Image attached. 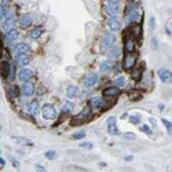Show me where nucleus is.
Wrapping results in <instances>:
<instances>
[{"mask_svg": "<svg viewBox=\"0 0 172 172\" xmlns=\"http://www.w3.org/2000/svg\"><path fill=\"white\" fill-rule=\"evenodd\" d=\"M116 43V36H114V33H112V32H106L105 35H103V42H102V50L106 51L108 48H110L112 46Z\"/></svg>", "mask_w": 172, "mask_h": 172, "instance_id": "nucleus-1", "label": "nucleus"}, {"mask_svg": "<svg viewBox=\"0 0 172 172\" xmlns=\"http://www.w3.org/2000/svg\"><path fill=\"white\" fill-rule=\"evenodd\" d=\"M42 114L46 120H54V119H57V116H58L57 110L54 109V106H51V105H46L42 110Z\"/></svg>", "mask_w": 172, "mask_h": 172, "instance_id": "nucleus-2", "label": "nucleus"}, {"mask_svg": "<svg viewBox=\"0 0 172 172\" xmlns=\"http://www.w3.org/2000/svg\"><path fill=\"white\" fill-rule=\"evenodd\" d=\"M135 64H136V55H134L132 53H128L127 55L124 57V61H123L124 69H127V70L132 69V68L135 66Z\"/></svg>", "mask_w": 172, "mask_h": 172, "instance_id": "nucleus-3", "label": "nucleus"}, {"mask_svg": "<svg viewBox=\"0 0 172 172\" xmlns=\"http://www.w3.org/2000/svg\"><path fill=\"white\" fill-rule=\"evenodd\" d=\"M21 91H22L24 97H32L35 94V86L32 83H29V81H24Z\"/></svg>", "mask_w": 172, "mask_h": 172, "instance_id": "nucleus-4", "label": "nucleus"}, {"mask_svg": "<svg viewBox=\"0 0 172 172\" xmlns=\"http://www.w3.org/2000/svg\"><path fill=\"white\" fill-rule=\"evenodd\" d=\"M105 13L109 17H114L119 13V3H109L105 6Z\"/></svg>", "mask_w": 172, "mask_h": 172, "instance_id": "nucleus-5", "label": "nucleus"}, {"mask_svg": "<svg viewBox=\"0 0 172 172\" xmlns=\"http://www.w3.org/2000/svg\"><path fill=\"white\" fill-rule=\"evenodd\" d=\"M103 95H105V97H109V98L119 97V95H120V90H119V87H116V86L108 87V88L103 90Z\"/></svg>", "mask_w": 172, "mask_h": 172, "instance_id": "nucleus-6", "label": "nucleus"}, {"mask_svg": "<svg viewBox=\"0 0 172 172\" xmlns=\"http://www.w3.org/2000/svg\"><path fill=\"white\" fill-rule=\"evenodd\" d=\"M14 24H15V17L13 14H9L6 17V20H4V22H3V29L6 32H9L10 29H13Z\"/></svg>", "mask_w": 172, "mask_h": 172, "instance_id": "nucleus-7", "label": "nucleus"}, {"mask_svg": "<svg viewBox=\"0 0 172 172\" xmlns=\"http://www.w3.org/2000/svg\"><path fill=\"white\" fill-rule=\"evenodd\" d=\"M138 18H139V14L136 11V7H130L127 10V21L128 22H136Z\"/></svg>", "mask_w": 172, "mask_h": 172, "instance_id": "nucleus-8", "label": "nucleus"}, {"mask_svg": "<svg viewBox=\"0 0 172 172\" xmlns=\"http://www.w3.org/2000/svg\"><path fill=\"white\" fill-rule=\"evenodd\" d=\"M108 26L112 29V31H119L120 28H121V22H120V20L119 18H116V17H110L109 18V21H108Z\"/></svg>", "mask_w": 172, "mask_h": 172, "instance_id": "nucleus-9", "label": "nucleus"}, {"mask_svg": "<svg viewBox=\"0 0 172 172\" xmlns=\"http://www.w3.org/2000/svg\"><path fill=\"white\" fill-rule=\"evenodd\" d=\"M97 81H98L97 73H90V75H87L86 80H84V84H86V87H92L97 84Z\"/></svg>", "mask_w": 172, "mask_h": 172, "instance_id": "nucleus-10", "label": "nucleus"}, {"mask_svg": "<svg viewBox=\"0 0 172 172\" xmlns=\"http://www.w3.org/2000/svg\"><path fill=\"white\" fill-rule=\"evenodd\" d=\"M103 101H102V98H99V97H95V98H91L90 99V102H88V108L90 109H94V108H103Z\"/></svg>", "mask_w": 172, "mask_h": 172, "instance_id": "nucleus-11", "label": "nucleus"}, {"mask_svg": "<svg viewBox=\"0 0 172 172\" xmlns=\"http://www.w3.org/2000/svg\"><path fill=\"white\" fill-rule=\"evenodd\" d=\"M158 77L161 79L163 83H169L171 81V72L168 69H160L158 70Z\"/></svg>", "mask_w": 172, "mask_h": 172, "instance_id": "nucleus-12", "label": "nucleus"}, {"mask_svg": "<svg viewBox=\"0 0 172 172\" xmlns=\"http://www.w3.org/2000/svg\"><path fill=\"white\" fill-rule=\"evenodd\" d=\"M31 77H32V72L29 69H26V68L20 70V73H18V79H20L21 81H28Z\"/></svg>", "mask_w": 172, "mask_h": 172, "instance_id": "nucleus-13", "label": "nucleus"}, {"mask_svg": "<svg viewBox=\"0 0 172 172\" xmlns=\"http://www.w3.org/2000/svg\"><path fill=\"white\" fill-rule=\"evenodd\" d=\"M124 44H125V51L127 53H134V50H135V42H134V39H131L128 36L127 39H124Z\"/></svg>", "mask_w": 172, "mask_h": 172, "instance_id": "nucleus-14", "label": "nucleus"}, {"mask_svg": "<svg viewBox=\"0 0 172 172\" xmlns=\"http://www.w3.org/2000/svg\"><path fill=\"white\" fill-rule=\"evenodd\" d=\"M14 51H15V54H26L29 51V46L26 44V43H20V44H17L15 46V48H14Z\"/></svg>", "mask_w": 172, "mask_h": 172, "instance_id": "nucleus-15", "label": "nucleus"}, {"mask_svg": "<svg viewBox=\"0 0 172 172\" xmlns=\"http://www.w3.org/2000/svg\"><path fill=\"white\" fill-rule=\"evenodd\" d=\"M28 112L32 114V116H37L40 112V108H39V103L37 102H32L28 105Z\"/></svg>", "mask_w": 172, "mask_h": 172, "instance_id": "nucleus-16", "label": "nucleus"}, {"mask_svg": "<svg viewBox=\"0 0 172 172\" xmlns=\"http://www.w3.org/2000/svg\"><path fill=\"white\" fill-rule=\"evenodd\" d=\"M29 62V58L26 57V54H18L17 55V65L18 66H26Z\"/></svg>", "mask_w": 172, "mask_h": 172, "instance_id": "nucleus-17", "label": "nucleus"}, {"mask_svg": "<svg viewBox=\"0 0 172 172\" xmlns=\"http://www.w3.org/2000/svg\"><path fill=\"white\" fill-rule=\"evenodd\" d=\"M106 51H108V57H109V58H117V57H119V54H120V48L119 47H116V46H112V47L110 48H108V50H106Z\"/></svg>", "mask_w": 172, "mask_h": 172, "instance_id": "nucleus-18", "label": "nucleus"}, {"mask_svg": "<svg viewBox=\"0 0 172 172\" xmlns=\"http://www.w3.org/2000/svg\"><path fill=\"white\" fill-rule=\"evenodd\" d=\"M9 72H10V64L9 62H2V65H0V73H2V76L4 79H7Z\"/></svg>", "mask_w": 172, "mask_h": 172, "instance_id": "nucleus-19", "label": "nucleus"}, {"mask_svg": "<svg viewBox=\"0 0 172 172\" xmlns=\"http://www.w3.org/2000/svg\"><path fill=\"white\" fill-rule=\"evenodd\" d=\"M18 37V32L15 31V29H10L9 32H7V36H6V42L7 43H13L15 39Z\"/></svg>", "mask_w": 172, "mask_h": 172, "instance_id": "nucleus-20", "label": "nucleus"}, {"mask_svg": "<svg viewBox=\"0 0 172 172\" xmlns=\"http://www.w3.org/2000/svg\"><path fill=\"white\" fill-rule=\"evenodd\" d=\"M32 24V17L31 15H22L20 20V25L22 26V28H26V26H31Z\"/></svg>", "mask_w": 172, "mask_h": 172, "instance_id": "nucleus-21", "label": "nucleus"}, {"mask_svg": "<svg viewBox=\"0 0 172 172\" xmlns=\"http://www.w3.org/2000/svg\"><path fill=\"white\" fill-rule=\"evenodd\" d=\"M77 92H79L77 87L72 86V87H69V88H68L66 95H68V98H76V97H77Z\"/></svg>", "mask_w": 172, "mask_h": 172, "instance_id": "nucleus-22", "label": "nucleus"}, {"mask_svg": "<svg viewBox=\"0 0 172 172\" xmlns=\"http://www.w3.org/2000/svg\"><path fill=\"white\" fill-rule=\"evenodd\" d=\"M130 32L132 33V37H136V36H141V26L139 25H132L130 28Z\"/></svg>", "mask_w": 172, "mask_h": 172, "instance_id": "nucleus-23", "label": "nucleus"}, {"mask_svg": "<svg viewBox=\"0 0 172 172\" xmlns=\"http://www.w3.org/2000/svg\"><path fill=\"white\" fill-rule=\"evenodd\" d=\"M113 68V62L112 61H105V62H102V65H101V70L102 72H108L109 69H112Z\"/></svg>", "mask_w": 172, "mask_h": 172, "instance_id": "nucleus-24", "label": "nucleus"}, {"mask_svg": "<svg viewBox=\"0 0 172 172\" xmlns=\"http://www.w3.org/2000/svg\"><path fill=\"white\" fill-rule=\"evenodd\" d=\"M42 33H43V28H36V29H33V31H32L31 37H32V39H37V37L42 36Z\"/></svg>", "mask_w": 172, "mask_h": 172, "instance_id": "nucleus-25", "label": "nucleus"}, {"mask_svg": "<svg viewBox=\"0 0 172 172\" xmlns=\"http://www.w3.org/2000/svg\"><path fill=\"white\" fill-rule=\"evenodd\" d=\"M84 136H86V132L84 131H80V132H76L72 135V139H75V141H79V139H83Z\"/></svg>", "mask_w": 172, "mask_h": 172, "instance_id": "nucleus-26", "label": "nucleus"}, {"mask_svg": "<svg viewBox=\"0 0 172 172\" xmlns=\"http://www.w3.org/2000/svg\"><path fill=\"white\" fill-rule=\"evenodd\" d=\"M114 86H116V87H123V86H125V79H124V77H117L116 80H114Z\"/></svg>", "mask_w": 172, "mask_h": 172, "instance_id": "nucleus-27", "label": "nucleus"}, {"mask_svg": "<svg viewBox=\"0 0 172 172\" xmlns=\"http://www.w3.org/2000/svg\"><path fill=\"white\" fill-rule=\"evenodd\" d=\"M73 110V105H70V103H66V105L62 106V112L64 113H72Z\"/></svg>", "mask_w": 172, "mask_h": 172, "instance_id": "nucleus-28", "label": "nucleus"}, {"mask_svg": "<svg viewBox=\"0 0 172 172\" xmlns=\"http://www.w3.org/2000/svg\"><path fill=\"white\" fill-rule=\"evenodd\" d=\"M142 73H143V65H142L141 69H138V72H134L132 73V77L135 79V80H139V79H141V76H142Z\"/></svg>", "mask_w": 172, "mask_h": 172, "instance_id": "nucleus-29", "label": "nucleus"}, {"mask_svg": "<svg viewBox=\"0 0 172 172\" xmlns=\"http://www.w3.org/2000/svg\"><path fill=\"white\" fill-rule=\"evenodd\" d=\"M80 147H83V149H87V150H90V149H92V143H90V142H83V143H80Z\"/></svg>", "mask_w": 172, "mask_h": 172, "instance_id": "nucleus-30", "label": "nucleus"}, {"mask_svg": "<svg viewBox=\"0 0 172 172\" xmlns=\"http://www.w3.org/2000/svg\"><path fill=\"white\" fill-rule=\"evenodd\" d=\"M141 130L143 131L145 134H147V135H152V130H150V127H149V125H142V127H141Z\"/></svg>", "mask_w": 172, "mask_h": 172, "instance_id": "nucleus-31", "label": "nucleus"}, {"mask_svg": "<svg viewBox=\"0 0 172 172\" xmlns=\"http://www.w3.org/2000/svg\"><path fill=\"white\" fill-rule=\"evenodd\" d=\"M109 134L110 135H116V134H119V131H117V128L114 125H109Z\"/></svg>", "mask_w": 172, "mask_h": 172, "instance_id": "nucleus-32", "label": "nucleus"}, {"mask_svg": "<svg viewBox=\"0 0 172 172\" xmlns=\"http://www.w3.org/2000/svg\"><path fill=\"white\" fill-rule=\"evenodd\" d=\"M124 138H125V139H130V141H134V139H135V134H132V132H125V134H124Z\"/></svg>", "mask_w": 172, "mask_h": 172, "instance_id": "nucleus-33", "label": "nucleus"}, {"mask_svg": "<svg viewBox=\"0 0 172 172\" xmlns=\"http://www.w3.org/2000/svg\"><path fill=\"white\" fill-rule=\"evenodd\" d=\"M163 124L167 127V130H168V132L171 134V121H168V120H165V119H163Z\"/></svg>", "mask_w": 172, "mask_h": 172, "instance_id": "nucleus-34", "label": "nucleus"}, {"mask_svg": "<svg viewBox=\"0 0 172 172\" xmlns=\"http://www.w3.org/2000/svg\"><path fill=\"white\" fill-rule=\"evenodd\" d=\"M106 123H108V127L109 125H116V117H109Z\"/></svg>", "mask_w": 172, "mask_h": 172, "instance_id": "nucleus-35", "label": "nucleus"}, {"mask_svg": "<svg viewBox=\"0 0 172 172\" xmlns=\"http://www.w3.org/2000/svg\"><path fill=\"white\" fill-rule=\"evenodd\" d=\"M141 119H142V117L139 116V114H138V116H131V123H134V124H136V123H139V121H141Z\"/></svg>", "mask_w": 172, "mask_h": 172, "instance_id": "nucleus-36", "label": "nucleus"}, {"mask_svg": "<svg viewBox=\"0 0 172 172\" xmlns=\"http://www.w3.org/2000/svg\"><path fill=\"white\" fill-rule=\"evenodd\" d=\"M55 156H57L55 152H47L46 153V157L47 158H55Z\"/></svg>", "mask_w": 172, "mask_h": 172, "instance_id": "nucleus-37", "label": "nucleus"}, {"mask_svg": "<svg viewBox=\"0 0 172 172\" xmlns=\"http://www.w3.org/2000/svg\"><path fill=\"white\" fill-rule=\"evenodd\" d=\"M150 28H152V29L156 28V20H154V18H150Z\"/></svg>", "mask_w": 172, "mask_h": 172, "instance_id": "nucleus-38", "label": "nucleus"}, {"mask_svg": "<svg viewBox=\"0 0 172 172\" xmlns=\"http://www.w3.org/2000/svg\"><path fill=\"white\" fill-rule=\"evenodd\" d=\"M4 17V7L3 6H0V20Z\"/></svg>", "mask_w": 172, "mask_h": 172, "instance_id": "nucleus-39", "label": "nucleus"}, {"mask_svg": "<svg viewBox=\"0 0 172 172\" xmlns=\"http://www.w3.org/2000/svg\"><path fill=\"white\" fill-rule=\"evenodd\" d=\"M2 54H3V44H2V40H0V58H2Z\"/></svg>", "mask_w": 172, "mask_h": 172, "instance_id": "nucleus-40", "label": "nucleus"}, {"mask_svg": "<svg viewBox=\"0 0 172 172\" xmlns=\"http://www.w3.org/2000/svg\"><path fill=\"white\" fill-rule=\"evenodd\" d=\"M11 161H13V164H14L15 167H18V165H20V164H18V161H17V160H14V158H11Z\"/></svg>", "mask_w": 172, "mask_h": 172, "instance_id": "nucleus-41", "label": "nucleus"}, {"mask_svg": "<svg viewBox=\"0 0 172 172\" xmlns=\"http://www.w3.org/2000/svg\"><path fill=\"white\" fill-rule=\"evenodd\" d=\"M125 160H127V161H131V160H132V156H127V157H125Z\"/></svg>", "mask_w": 172, "mask_h": 172, "instance_id": "nucleus-42", "label": "nucleus"}, {"mask_svg": "<svg viewBox=\"0 0 172 172\" xmlns=\"http://www.w3.org/2000/svg\"><path fill=\"white\" fill-rule=\"evenodd\" d=\"M36 168H37V169H39V171H44V168H43V167H42V165H37V167H36Z\"/></svg>", "mask_w": 172, "mask_h": 172, "instance_id": "nucleus-43", "label": "nucleus"}, {"mask_svg": "<svg viewBox=\"0 0 172 172\" xmlns=\"http://www.w3.org/2000/svg\"><path fill=\"white\" fill-rule=\"evenodd\" d=\"M4 164H6V161H4L3 158H0V165H4Z\"/></svg>", "mask_w": 172, "mask_h": 172, "instance_id": "nucleus-44", "label": "nucleus"}, {"mask_svg": "<svg viewBox=\"0 0 172 172\" xmlns=\"http://www.w3.org/2000/svg\"><path fill=\"white\" fill-rule=\"evenodd\" d=\"M120 0H109V3H119Z\"/></svg>", "mask_w": 172, "mask_h": 172, "instance_id": "nucleus-45", "label": "nucleus"}, {"mask_svg": "<svg viewBox=\"0 0 172 172\" xmlns=\"http://www.w3.org/2000/svg\"><path fill=\"white\" fill-rule=\"evenodd\" d=\"M7 3H9V0H3V4H4V6H6Z\"/></svg>", "mask_w": 172, "mask_h": 172, "instance_id": "nucleus-46", "label": "nucleus"}]
</instances>
